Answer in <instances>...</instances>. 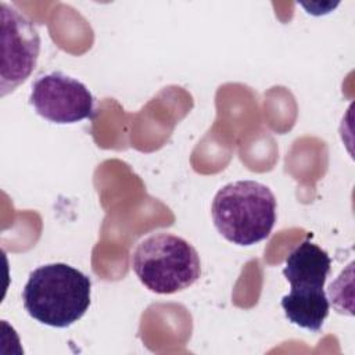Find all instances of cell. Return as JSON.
Segmentation results:
<instances>
[{
  "instance_id": "52a82bcc",
  "label": "cell",
  "mask_w": 355,
  "mask_h": 355,
  "mask_svg": "<svg viewBox=\"0 0 355 355\" xmlns=\"http://www.w3.org/2000/svg\"><path fill=\"white\" fill-rule=\"evenodd\" d=\"M288 322L309 331H319L330 309L329 298L323 288L291 287L290 294L282 298Z\"/></svg>"
},
{
  "instance_id": "6da1fadb",
  "label": "cell",
  "mask_w": 355,
  "mask_h": 355,
  "mask_svg": "<svg viewBox=\"0 0 355 355\" xmlns=\"http://www.w3.org/2000/svg\"><path fill=\"white\" fill-rule=\"evenodd\" d=\"M90 279L67 263L36 268L22 291L26 312L51 327H68L78 322L90 305Z\"/></svg>"
},
{
  "instance_id": "3957f363",
  "label": "cell",
  "mask_w": 355,
  "mask_h": 355,
  "mask_svg": "<svg viewBox=\"0 0 355 355\" xmlns=\"http://www.w3.org/2000/svg\"><path fill=\"white\" fill-rule=\"evenodd\" d=\"M132 269L144 287L155 294H173L193 286L201 275L196 248L172 233H154L132 254Z\"/></svg>"
},
{
  "instance_id": "8992f818",
  "label": "cell",
  "mask_w": 355,
  "mask_h": 355,
  "mask_svg": "<svg viewBox=\"0 0 355 355\" xmlns=\"http://www.w3.org/2000/svg\"><path fill=\"white\" fill-rule=\"evenodd\" d=\"M330 268L329 254L312 241L305 240L288 254L283 275L291 287L323 288Z\"/></svg>"
},
{
  "instance_id": "5b68a950",
  "label": "cell",
  "mask_w": 355,
  "mask_h": 355,
  "mask_svg": "<svg viewBox=\"0 0 355 355\" xmlns=\"http://www.w3.org/2000/svg\"><path fill=\"white\" fill-rule=\"evenodd\" d=\"M29 101L40 116L54 123H75L94 114L89 89L60 71L39 76L32 85Z\"/></svg>"
},
{
  "instance_id": "7a4b0ae2",
  "label": "cell",
  "mask_w": 355,
  "mask_h": 355,
  "mask_svg": "<svg viewBox=\"0 0 355 355\" xmlns=\"http://www.w3.org/2000/svg\"><path fill=\"white\" fill-rule=\"evenodd\" d=\"M211 215L216 230L227 241L252 245L269 237L276 222V198L259 182L237 180L215 194Z\"/></svg>"
},
{
  "instance_id": "277c9868",
  "label": "cell",
  "mask_w": 355,
  "mask_h": 355,
  "mask_svg": "<svg viewBox=\"0 0 355 355\" xmlns=\"http://www.w3.org/2000/svg\"><path fill=\"white\" fill-rule=\"evenodd\" d=\"M1 96L26 80L36 67L40 36L33 22L19 10L1 1Z\"/></svg>"
}]
</instances>
